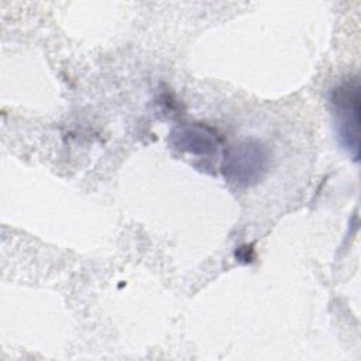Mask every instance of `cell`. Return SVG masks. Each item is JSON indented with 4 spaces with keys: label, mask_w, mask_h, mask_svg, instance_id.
Listing matches in <instances>:
<instances>
[{
    "label": "cell",
    "mask_w": 361,
    "mask_h": 361,
    "mask_svg": "<svg viewBox=\"0 0 361 361\" xmlns=\"http://www.w3.org/2000/svg\"><path fill=\"white\" fill-rule=\"evenodd\" d=\"M360 100L357 76L341 80L330 93L338 140L354 161H358L360 155Z\"/></svg>",
    "instance_id": "cell-1"
},
{
    "label": "cell",
    "mask_w": 361,
    "mask_h": 361,
    "mask_svg": "<svg viewBox=\"0 0 361 361\" xmlns=\"http://www.w3.org/2000/svg\"><path fill=\"white\" fill-rule=\"evenodd\" d=\"M268 164L267 148L257 140H244L224 149L221 172L228 183L248 188L262 179Z\"/></svg>",
    "instance_id": "cell-2"
},
{
    "label": "cell",
    "mask_w": 361,
    "mask_h": 361,
    "mask_svg": "<svg viewBox=\"0 0 361 361\" xmlns=\"http://www.w3.org/2000/svg\"><path fill=\"white\" fill-rule=\"evenodd\" d=\"M169 144L183 152L207 157L217 152L223 144L216 128L203 123H183L169 133Z\"/></svg>",
    "instance_id": "cell-3"
}]
</instances>
